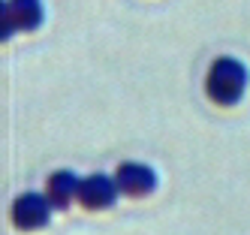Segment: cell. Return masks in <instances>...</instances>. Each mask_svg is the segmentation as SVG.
Listing matches in <instances>:
<instances>
[{"mask_svg": "<svg viewBox=\"0 0 250 235\" xmlns=\"http://www.w3.org/2000/svg\"><path fill=\"white\" fill-rule=\"evenodd\" d=\"M115 181H118L121 193H127V196H148L157 187V172L145 166V163H124L115 172Z\"/></svg>", "mask_w": 250, "mask_h": 235, "instance_id": "cell-3", "label": "cell"}, {"mask_svg": "<svg viewBox=\"0 0 250 235\" xmlns=\"http://www.w3.org/2000/svg\"><path fill=\"white\" fill-rule=\"evenodd\" d=\"M205 87H208V97L217 106H235L244 97V87H247L244 64L235 58H217L208 69Z\"/></svg>", "mask_w": 250, "mask_h": 235, "instance_id": "cell-1", "label": "cell"}, {"mask_svg": "<svg viewBox=\"0 0 250 235\" xmlns=\"http://www.w3.org/2000/svg\"><path fill=\"white\" fill-rule=\"evenodd\" d=\"M3 6L9 9L19 30H33L42 21V3L40 0H3Z\"/></svg>", "mask_w": 250, "mask_h": 235, "instance_id": "cell-6", "label": "cell"}, {"mask_svg": "<svg viewBox=\"0 0 250 235\" xmlns=\"http://www.w3.org/2000/svg\"><path fill=\"white\" fill-rule=\"evenodd\" d=\"M79 187H82V181L69 169H61V172H55V175L48 178V199L58 208H63V205H69L79 196Z\"/></svg>", "mask_w": 250, "mask_h": 235, "instance_id": "cell-5", "label": "cell"}, {"mask_svg": "<svg viewBox=\"0 0 250 235\" xmlns=\"http://www.w3.org/2000/svg\"><path fill=\"white\" fill-rule=\"evenodd\" d=\"M118 190H121V187H118L115 178H109V175H91V178L82 181L79 199H82L84 208H109V205L115 202Z\"/></svg>", "mask_w": 250, "mask_h": 235, "instance_id": "cell-4", "label": "cell"}, {"mask_svg": "<svg viewBox=\"0 0 250 235\" xmlns=\"http://www.w3.org/2000/svg\"><path fill=\"white\" fill-rule=\"evenodd\" d=\"M51 199L40 196V193H24L15 199V205H12V223L19 226V229H40L48 223V217H51Z\"/></svg>", "mask_w": 250, "mask_h": 235, "instance_id": "cell-2", "label": "cell"}]
</instances>
